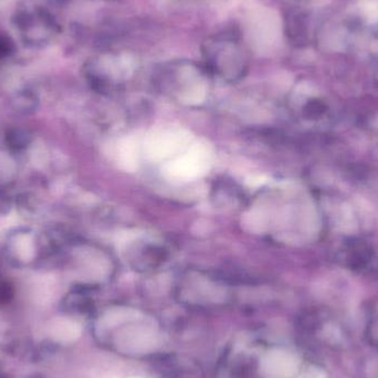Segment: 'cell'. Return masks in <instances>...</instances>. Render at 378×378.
<instances>
[{
  "instance_id": "6da1fadb",
  "label": "cell",
  "mask_w": 378,
  "mask_h": 378,
  "mask_svg": "<svg viewBox=\"0 0 378 378\" xmlns=\"http://www.w3.org/2000/svg\"><path fill=\"white\" fill-rule=\"evenodd\" d=\"M168 259V252L165 247L157 244H145L136 247L131 256V263L138 269H157Z\"/></svg>"
},
{
  "instance_id": "7a4b0ae2",
  "label": "cell",
  "mask_w": 378,
  "mask_h": 378,
  "mask_svg": "<svg viewBox=\"0 0 378 378\" xmlns=\"http://www.w3.org/2000/svg\"><path fill=\"white\" fill-rule=\"evenodd\" d=\"M29 135L24 131L13 130L7 133V143L13 150H22L29 143Z\"/></svg>"
}]
</instances>
